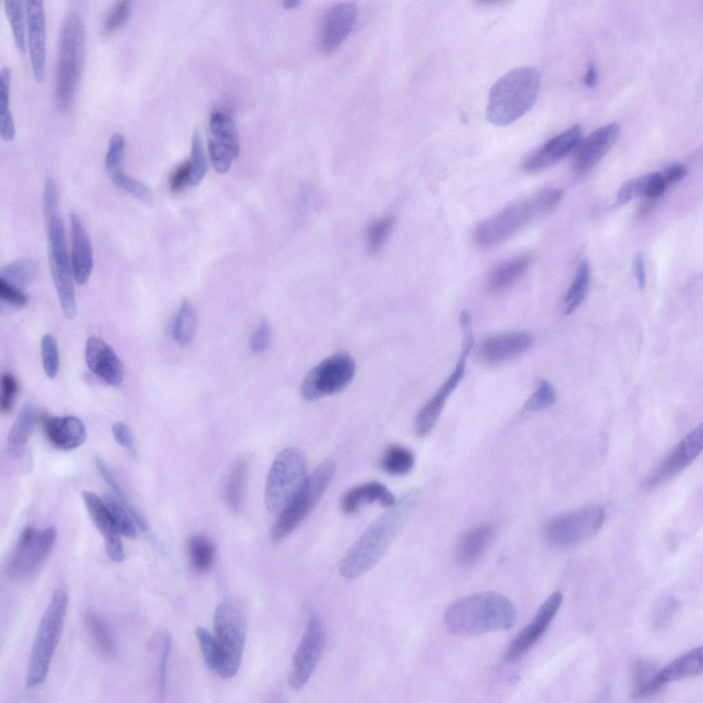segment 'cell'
Listing matches in <instances>:
<instances>
[{
  "mask_svg": "<svg viewBox=\"0 0 703 703\" xmlns=\"http://www.w3.org/2000/svg\"><path fill=\"white\" fill-rule=\"evenodd\" d=\"M419 496L417 489L407 491L369 525L341 560L339 573L343 577H358L380 561Z\"/></svg>",
  "mask_w": 703,
  "mask_h": 703,
  "instance_id": "cell-1",
  "label": "cell"
},
{
  "mask_svg": "<svg viewBox=\"0 0 703 703\" xmlns=\"http://www.w3.org/2000/svg\"><path fill=\"white\" fill-rule=\"evenodd\" d=\"M446 628L452 634L478 636L513 627L517 612L505 596L486 591L454 602L444 614Z\"/></svg>",
  "mask_w": 703,
  "mask_h": 703,
  "instance_id": "cell-2",
  "label": "cell"
},
{
  "mask_svg": "<svg viewBox=\"0 0 703 703\" xmlns=\"http://www.w3.org/2000/svg\"><path fill=\"white\" fill-rule=\"evenodd\" d=\"M87 32L84 21L75 11L69 12L60 27L54 81V97L58 110L65 113L71 108L85 62Z\"/></svg>",
  "mask_w": 703,
  "mask_h": 703,
  "instance_id": "cell-3",
  "label": "cell"
},
{
  "mask_svg": "<svg viewBox=\"0 0 703 703\" xmlns=\"http://www.w3.org/2000/svg\"><path fill=\"white\" fill-rule=\"evenodd\" d=\"M562 197L561 190L557 188L538 190L482 221L474 229V238L482 247L498 244L550 211Z\"/></svg>",
  "mask_w": 703,
  "mask_h": 703,
  "instance_id": "cell-4",
  "label": "cell"
},
{
  "mask_svg": "<svg viewBox=\"0 0 703 703\" xmlns=\"http://www.w3.org/2000/svg\"><path fill=\"white\" fill-rule=\"evenodd\" d=\"M540 84V74L535 68H516L507 73L490 89L486 110L488 121L503 126L519 119L534 105Z\"/></svg>",
  "mask_w": 703,
  "mask_h": 703,
  "instance_id": "cell-5",
  "label": "cell"
},
{
  "mask_svg": "<svg viewBox=\"0 0 703 703\" xmlns=\"http://www.w3.org/2000/svg\"><path fill=\"white\" fill-rule=\"evenodd\" d=\"M67 606V592L62 588L56 590L41 618L30 652L25 678L27 688L40 685L47 677L62 632Z\"/></svg>",
  "mask_w": 703,
  "mask_h": 703,
  "instance_id": "cell-6",
  "label": "cell"
},
{
  "mask_svg": "<svg viewBox=\"0 0 703 703\" xmlns=\"http://www.w3.org/2000/svg\"><path fill=\"white\" fill-rule=\"evenodd\" d=\"M335 472V463L327 459L307 476L301 488L278 514L270 537L279 542L287 538L306 519L329 487Z\"/></svg>",
  "mask_w": 703,
  "mask_h": 703,
  "instance_id": "cell-7",
  "label": "cell"
},
{
  "mask_svg": "<svg viewBox=\"0 0 703 703\" xmlns=\"http://www.w3.org/2000/svg\"><path fill=\"white\" fill-rule=\"evenodd\" d=\"M307 459L298 448L282 450L273 460L265 486L264 502L269 512L279 514L307 477Z\"/></svg>",
  "mask_w": 703,
  "mask_h": 703,
  "instance_id": "cell-8",
  "label": "cell"
},
{
  "mask_svg": "<svg viewBox=\"0 0 703 703\" xmlns=\"http://www.w3.org/2000/svg\"><path fill=\"white\" fill-rule=\"evenodd\" d=\"M246 621L243 611L230 601L220 603L214 615V636L220 652L217 673L231 678L238 672L244 650Z\"/></svg>",
  "mask_w": 703,
  "mask_h": 703,
  "instance_id": "cell-9",
  "label": "cell"
},
{
  "mask_svg": "<svg viewBox=\"0 0 703 703\" xmlns=\"http://www.w3.org/2000/svg\"><path fill=\"white\" fill-rule=\"evenodd\" d=\"M606 518L599 506H588L558 516L547 522L544 535L547 541L557 547L580 544L595 535Z\"/></svg>",
  "mask_w": 703,
  "mask_h": 703,
  "instance_id": "cell-10",
  "label": "cell"
},
{
  "mask_svg": "<svg viewBox=\"0 0 703 703\" xmlns=\"http://www.w3.org/2000/svg\"><path fill=\"white\" fill-rule=\"evenodd\" d=\"M355 371V362L349 355L334 354L306 375L301 387L302 396L311 401L340 392L351 382Z\"/></svg>",
  "mask_w": 703,
  "mask_h": 703,
  "instance_id": "cell-11",
  "label": "cell"
},
{
  "mask_svg": "<svg viewBox=\"0 0 703 703\" xmlns=\"http://www.w3.org/2000/svg\"><path fill=\"white\" fill-rule=\"evenodd\" d=\"M56 538L53 527L36 529L25 527L21 533L15 546L6 562V572L13 578H21L31 574L47 558Z\"/></svg>",
  "mask_w": 703,
  "mask_h": 703,
  "instance_id": "cell-12",
  "label": "cell"
},
{
  "mask_svg": "<svg viewBox=\"0 0 703 703\" xmlns=\"http://www.w3.org/2000/svg\"><path fill=\"white\" fill-rule=\"evenodd\" d=\"M325 634L320 616L313 613L292 659L288 684L294 690L302 689L312 674L324 649Z\"/></svg>",
  "mask_w": 703,
  "mask_h": 703,
  "instance_id": "cell-13",
  "label": "cell"
},
{
  "mask_svg": "<svg viewBox=\"0 0 703 703\" xmlns=\"http://www.w3.org/2000/svg\"><path fill=\"white\" fill-rule=\"evenodd\" d=\"M474 346V337L463 336L461 352L454 371L439 387L432 397L421 408L415 420V430L417 436H427L435 427L447 399L461 381L465 368L466 358Z\"/></svg>",
  "mask_w": 703,
  "mask_h": 703,
  "instance_id": "cell-14",
  "label": "cell"
},
{
  "mask_svg": "<svg viewBox=\"0 0 703 703\" xmlns=\"http://www.w3.org/2000/svg\"><path fill=\"white\" fill-rule=\"evenodd\" d=\"M208 155L215 171L224 174L240 153L239 135L233 119L219 111L213 113L209 119Z\"/></svg>",
  "mask_w": 703,
  "mask_h": 703,
  "instance_id": "cell-15",
  "label": "cell"
},
{
  "mask_svg": "<svg viewBox=\"0 0 703 703\" xmlns=\"http://www.w3.org/2000/svg\"><path fill=\"white\" fill-rule=\"evenodd\" d=\"M703 446V426L689 433L645 479L643 487L656 488L678 475L697 458Z\"/></svg>",
  "mask_w": 703,
  "mask_h": 703,
  "instance_id": "cell-16",
  "label": "cell"
},
{
  "mask_svg": "<svg viewBox=\"0 0 703 703\" xmlns=\"http://www.w3.org/2000/svg\"><path fill=\"white\" fill-rule=\"evenodd\" d=\"M562 595L556 591L540 606L531 622L513 639L505 654L507 662H514L525 654L540 638L557 614Z\"/></svg>",
  "mask_w": 703,
  "mask_h": 703,
  "instance_id": "cell-17",
  "label": "cell"
},
{
  "mask_svg": "<svg viewBox=\"0 0 703 703\" xmlns=\"http://www.w3.org/2000/svg\"><path fill=\"white\" fill-rule=\"evenodd\" d=\"M25 8L32 70L36 81L41 82L45 76L47 51V27L43 1H26Z\"/></svg>",
  "mask_w": 703,
  "mask_h": 703,
  "instance_id": "cell-18",
  "label": "cell"
},
{
  "mask_svg": "<svg viewBox=\"0 0 703 703\" xmlns=\"http://www.w3.org/2000/svg\"><path fill=\"white\" fill-rule=\"evenodd\" d=\"M357 7L353 2H341L325 13L319 34L321 50L325 54L336 51L349 36L356 23Z\"/></svg>",
  "mask_w": 703,
  "mask_h": 703,
  "instance_id": "cell-19",
  "label": "cell"
},
{
  "mask_svg": "<svg viewBox=\"0 0 703 703\" xmlns=\"http://www.w3.org/2000/svg\"><path fill=\"white\" fill-rule=\"evenodd\" d=\"M581 135V127L575 125L552 137L526 158L524 171L533 173L550 167L576 149Z\"/></svg>",
  "mask_w": 703,
  "mask_h": 703,
  "instance_id": "cell-20",
  "label": "cell"
},
{
  "mask_svg": "<svg viewBox=\"0 0 703 703\" xmlns=\"http://www.w3.org/2000/svg\"><path fill=\"white\" fill-rule=\"evenodd\" d=\"M533 343V338L528 333H504L483 341L478 347L477 354L483 362L495 365L522 355L532 347Z\"/></svg>",
  "mask_w": 703,
  "mask_h": 703,
  "instance_id": "cell-21",
  "label": "cell"
},
{
  "mask_svg": "<svg viewBox=\"0 0 703 703\" xmlns=\"http://www.w3.org/2000/svg\"><path fill=\"white\" fill-rule=\"evenodd\" d=\"M620 126L617 123L603 126L592 132L577 146L574 158V168L586 172L597 165L617 141Z\"/></svg>",
  "mask_w": 703,
  "mask_h": 703,
  "instance_id": "cell-22",
  "label": "cell"
},
{
  "mask_svg": "<svg viewBox=\"0 0 703 703\" xmlns=\"http://www.w3.org/2000/svg\"><path fill=\"white\" fill-rule=\"evenodd\" d=\"M82 497L89 515L105 542L108 557L115 562L124 559V550L117 531L102 498L91 491H83Z\"/></svg>",
  "mask_w": 703,
  "mask_h": 703,
  "instance_id": "cell-23",
  "label": "cell"
},
{
  "mask_svg": "<svg viewBox=\"0 0 703 703\" xmlns=\"http://www.w3.org/2000/svg\"><path fill=\"white\" fill-rule=\"evenodd\" d=\"M85 358L89 369L108 384L119 385L124 377L122 361L103 340L90 337L86 344Z\"/></svg>",
  "mask_w": 703,
  "mask_h": 703,
  "instance_id": "cell-24",
  "label": "cell"
},
{
  "mask_svg": "<svg viewBox=\"0 0 703 703\" xmlns=\"http://www.w3.org/2000/svg\"><path fill=\"white\" fill-rule=\"evenodd\" d=\"M69 218L72 238V272L75 281L79 285H83L89 281L93 269L92 246L78 214L72 212Z\"/></svg>",
  "mask_w": 703,
  "mask_h": 703,
  "instance_id": "cell-25",
  "label": "cell"
},
{
  "mask_svg": "<svg viewBox=\"0 0 703 703\" xmlns=\"http://www.w3.org/2000/svg\"><path fill=\"white\" fill-rule=\"evenodd\" d=\"M44 428L49 441L54 446L64 450L79 447L87 437L84 423L73 415L47 417L45 419Z\"/></svg>",
  "mask_w": 703,
  "mask_h": 703,
  "instance_id": "cell-26",
  "label": "cell"
},
{
  "mask_svg": "<svg viewBox=\"0 0 703 703\" xmlns=\"http://www.w3.org/2000/svg\"><path fill=\"white\" fill-rule=\"evenodd\" d=\"M393 494L378 481H370L350 488L343 495L340 506L342 511L352 515L365 505L378 503L384 507L395 505Z\"/></svg>",
  "mask_w": 703,
  "mask_h": 703,
  "instance_id": "cell-27",
  "label": "cell"
},
{
  "mask_svg": "<svg viewBox=\"0 0 703 703\" xmlns=\"http://www.w3.org/2000/svg\"><path fill=\"white\" fill-rule=\"evenodd\" d=\"M702 647H697L660 669L654 681L656 694L669 682L700 675L702 672Z\"/></svg>",
  "mask_w": 703,
  "mask_h": 703,
  "instance_id": "cell-28",
  "label": "cell"
},
{
  "mask_svg": "<svg viewBox=\"0 0 703 703\" xmlns=\"http://www.w3.org/2000/svg\"><path fill=\"white\" fill-rule=\"evenodd\" d=\"M492 536L488 525H480L467 531L460 539L456 550L458 563L464 568L475 565L484 555Z\"/></svg>",
  "mask_w": 703,
  "mask_h": 703,
  "instance_id": "cell-29",
  "label": "cell"
},
{
  "mask_svg": "<svg viewBox=\"0 0 703 703\" xmlns=\"http://www.w3.org/2000/svg\"><path fill=\"white\" fill-rule=\"evenodd\" d=\"M39 417L37 408L31 404L21 410L8 436V451L13 458L21 457Z\"/></svg>",
  "mask_w": 703,
  "mask_h": 703,
  "instance_id": "cell-30",
  "label": "cell"
},
{
  "mask_svg": "<svg viewBox=\"0 0 703 703\" xmlns=\"http://www.w3.org/2000/svg\"><path fill=\"white\" fill-rule=\"evenodd\" d=\"M530 262L531 257L523 254L498 264L488 275V290L493 293H498L507 289L525 273Z\"/></svg>",
  "mask_w": 703,
  "mask_h": 703,
  "instance_id": "cell-31",
  "label": "cell"
},
{
  "mask_svg": "<svg viewBox=\"0 0 703 703\" xmlns=\"http://www.w3.org/2000/svg\"><path fill=\"white\" fill-rule=\"evenodd\" d=\"M249 468V460L239 457L231 465L224 485V498L227 507L233 512L242 507Z\"/></svg>",
  "mask_w": 703,
  "mask_h": 703,
  "instance_id": "cell-32",
  "label": "cell"
},
{
  "mask_svg": "<svg viewBox=\"0 0 703 703\" xmlns=\"http://www.w3.org/2000/svg\"><path fill=\"white\" fill-rule=\"evenodd\" d=\"M658 664L652 659L638 658L632 667V697L636 699L655 695L654 681L659 671Z\"/></svg>",
  "mask_w": 703,
  "mask_h": 703,
  "instance_id": "cell-33",
  "label": "cell"
},
{
  "mask_svg": "<svg viewBox=\"0 0 703 703\" xmlns=\"http://www.w3.org/2000/svg\"><path fill=\"white\" fill-rule=\"evenodd\" d=\"M85 623L99 653L105 658L113 656L116 652V643L104 620L95 612L88 611L85 614Z\"/></svg>",
  "mask_w": 703,
  "mask_h": 703,
  "instance_id": "cell-34",
  "label": "cell"
},
{
  "mask_svg": "<svg viewBox=\"0 0 703 703\" xmlns=\"http://www.w3.org/2000/svg\"><path fill=\"white\" fill-rule=\"evenodd\" d=\"M39 270L36 261L23 258L3 266L0 271V279L23 290L34 281Z\"/></svg>",
  "mask_w": 703,
  "mask_h": 703,
  "instance_id": "cell-35",
  "label": "cell"
},
{
  "mask_svg": "<svg viewBox=\"0 0 703 703\" xmlns=\"http://www.w3.org/2000/svg\"><path fill=\"white\" fill-rule=\"evenodd\" d=\"M12 72L9 67H4L0 74V135L6 141H12L15 135V125L10 108V91Z\"/></svg>",
  "mask_w": 703,
  "mask_h": 703,
  "instance_id": "cell-36",
  "label": "cell"
},
{
  "mask_svg": "<svg viewBox=\"0 0 703 703\" xmlns=\"http://www.w3.org/2000/svg\"><path fill=\"white\" fill-rule=\"evenodd\" d=\"M190 563L199 573L209 571L214 562L215 548L212 542L200 534L192 536L187 542Z\"/></svg>",
  "mask_w": 703,
  "mask_h": 703,
  "instance_id": "cell-37",
  "label": "cell"
},
{
  "mask_svg": "<svg viewBox=\"0 0 703 703\" xmlns=\"http://www.w3.org/2000/svg\"><path fill=\"white\" fill-rule=\"evenodd\" d=\"M95 465L101 476L111 487L118 501L128 510L137 525L143 531L148 529L145 518L131 505L122 487L113 476L106 463L98 455L94 457Z\"/></svg>",
  "mask_w": 703,
  "mask_h": 703,
  "instance_id": "cell-38",
  "label": "cell"
},
{
  "mask_svg": "<svg viewBox=\"0 0 703 703\" xmlns=\"http://www.w3.org/2000/svg\"><path fill=\"white\" fill-rule=\"evenodd\" d=\"M414 464L413 453L400 445L389 447L381 459L382 468L391 475H405L413 469Z\"/></svg>",
  "mask_w": 703,
  "mask_h": 703,
  "instance_id": "cell-39",
  "label": "cell"
},
{
  "mask_svg": "<svg viewBox=\"0 0 703 703\" xmlns=\"http://www.w3.org/2000/svg\"><path fill=\"white\" fill-rule=\"evenodd\" d=\"M197 326V316L187 299H183L175 318L172 334L181 345H188L193 339Z\"/></svg>",
  "mask_w": 703,
  "mask_h": 703,
  "instance_id": "cell-40",
  "label": "cell"
},
{
  "mask_svg": "<svg viewBox=\"0 0 703 703\" xmlns=\"http://www.w3.org/2000/svg\"><path fill=\"white\" fill-rule=\"evenodd\" d=\"M590 279V268L587 260L580 262L574 281L564 297L566 314L575 312L583 303L588 292Z\"/></svg>",
  "mask_w": 703,
  "mask_h": 703,
  "instance_id": "cell-41",
  "label": "cell"
},
{
  "mask_svg": "<svg viewBox=\"0 0 703 703\" xmlns=\"http://www.w3.org/2000/svg\"><path fill=\"white\" fill-rule=\"evenodd\" d=\"M102 498L119 534L130 539L135 538L136 523L128 510L112 495L105 494Z\"/></svg>",
  "mask_w": 703,
  "mask_h": 703,
  "instance_id": "cell-42",
  "label": "cell"
},
{
  "mask_svg": "<svg viewBox=\"0 0 703 703\" xmlns=\"http://www.w3.org/2000/svg\"><path fill=\"white\" fill-rule=\"evenodd\" d=\"M131 14V3L128 0L115 2L106 12L102 22L100 32L103 36H111L125 26Z\"/></svg>",
  "mask_w": 703,
  "mask_h": 703,
  "instance_id": "cell-43",
  "label": "cell"
},
{
  "mask_svg": "<svg viewBox=\"0 0 703 703\" xmlns=\"http://www.w3.org/2000/svg\"><path fill=\"white\" fill-rule=\"evenodd\" d=\"M23 2L17 0L3 1V7L10 24L14 43L19 51L23 53L26 49Z\"/></svg>",
  "mask_w": 703,
  "mask_h": 703,
  "instance_id": "cell-44",
  "label": "cell"
},
{
  "mask_svg": "<svg viewBox=\"0 0 703 703\" xmlns=\"http://www.w3.org/2000/svg\"><path fill=\"white\" fill-rule=\"evenodd\" d=\"M393 227V218L384 216L372 222L366 232L368 251L376 254L383 247Z\"/></svg>",
  "mask_w": 703,
  "mask_h": 703,
  "instance_id": "cell-45",
  "label": "cell"
},
{
  "mask_svg": "<svg viewBox=\"0 0 703 703\" xmlns=\"http://www.w3.org/2000/svg\"><path fill=\"white\" fill-rule=\"evenodd\" d=\"M113 183L135 198L148 205H152L154 197L149 187L143 183L126 175L119 171L110 175Z\"/></svg>",
  "mask_w": 703,
  "mask_h": 703,
  "instance_id": "cell-46",
  "label": "cell"
},
{
  "mask_svg": "<svg viewBox=\"0 0 703 703\" xmlns=\"http://www.w3.org/2000/svg\"><path fill=\"white\" fill-rule=\"evenodd\" d=\"M556 394L553 385L546 380L539 382L534 393L526 400L524 408L527 412H538L553 404Z\"/></svg>",
  "mask_w": 703,
  "mask_h": 703,
  "instance_id": "cell-47",
  "label": "cell"
},
{
  "mask_svg": "<svg viewBox=\"0 0 703 703\" xmlns=\"http://www.w3.org/2000/svg\"><path fill=\"white\" fill-rule=\"evenodd\" d=\"M125 150V137L121 133H114L110 138L104 160L105 168L109 175L123 171Z\"/></svg>",
  "mask_w": 703,
  "mask_h": 703,
  "instance_id": "cell-48",
  "label": "cell"
},
{
  "mask_svg": "<svg viewBox=\"0 0 703 703\" xmlns=\"http://www.w3.org/2000/svg\"><path fill=\"white\" fill-rule=\"evenodd\" d=\"M192 168L191 186L200 183L207 171V162L200 134L196 131L192 141L191 156L189 159Z\"/></svg>",
  "mask_w": 703,
  "mask_h": 703,
  "instance_id": "cell-49",
  "label": "cell"
},
{
  "mask_svg": "<svg viewBox=\"0 0 703 703\" xmlns=\"http://www.w3.org/2000/svg\"><path fill=\"white\" fill-rule=\"evenodd\" d=\"M196 634L205 664L209 669L217 673L220 652L214 635L202 627L196 629Z\"/></svg>",
  "mask_w": 703,
  "mask_h": 703,
  "instance_id": "cell-50",
  "label": "cell"
},
{
  "mask_svg": "<svg viewBox=\"0 0 703 703\" xmlns=\"http://www.w3.org/2000/svg\"><path fill=\"white\" fill-rule=\"evenodd\" d=\"M41 355L43 369L49 378H54L59 369V353L56 338L46 334L41 340Z\"/></svg>",
  "mask_w": 703,
  "mask_h": 703,
  "instance_id": "cell-51",
  "label": "cell"
},
{
  "mask_svg": "<svg viewBox=\"0 0 703 703\" xmlns=\"http://www.w3.org/2000/svg\"><path fill=\"white\" fill-rule=\"evenodd\" d=\"M650 174H646L625 181L616 194V205L627 204L634 199L645 195Z\"/></svg>",
  "mask_w": 703,
  "mask_h": 703,
  "instance_id": "cell-52",
  "label": "cell"
},
{
  "mask_svg": "<svg viewBox=\"0 0 703 703\" xmlns=\"http://www.w3.org/2000/svg\"><path fill=\"white\" fill-rule=\"evenodd\" d=\"M192 168L189 160L178 164L171 172L168 179L170 190L174 194L179 193L187 186H191Z\"/></svg>",
  "mask_w": 703,
  "mask_h": 703,
  "instance_id": "cell-53",
  "label": "cell"
},
{
  "mask_svg": "<svg viewBox=\"0 0 703 703\" xmlns=\"http://www.w3.org/2000/svg\"><path fill=\"white\" fill-rule=\"evenodd\" d=\"M1 382L0 408L1 413H7L12 409L19 390V385L16 378L8 373L2 374Z\"/></svg>",
  "mask_w": 703,
  "mask_h": 703,
  "instance_id": "cell-54",
  "label": "cell"
},
{
  "mask_svg": "<svg viewBox=\"0 0 703 703\" xmlns=\"http://www.w3.org/2000/svg\"><path fill=\"white\" fill-rule=\"evenodd\" d=\"M271 338L270 327L267 321H263L253 333L250 339V347L255 353L266 351L270 345Z\"/></svg>",
  "mask_w": 703,
  "mask_h": 703,
  "instance_id": "cell-55",
  "label": "cell"
},
{
  "mask_svg": "<svg viewBox=\"0 0 703 703\" xmlns=\"http://www.w3.org/2000/svg\"><path fill=\"white\" fill-rule=\"evenodd\" d=\"M1 299L15 307L23 308L27 303V295L22 290L0 279Z\"/></svg>",
  "mask_w": 703,
  "mask_h": 703,
  "instance_id": "cell-56",
  "label": "cell"
},
{
  "mask_svg": "<svg viewBox=\"0 0 703 703\" xmlns=\"http://www.w3.org/2000/svg\"><path fill=\"white\" fill-rule=\"evenodd\" d=\"M172 638L169 634L165 636L159 669V691L161 698H164L167 688V664L171 650Z\"/></svg>",
  "mask_w": 703,
  "mask_h": 703,
  "instance_id": "cell-57",
  "label": "cell"
},
{
  "mask_svg": "<svg viewBox=\"0 0 703 703\" xmlns=\"http://www.w3.org/2000/svg\"><path fill=\"white\" fill-rule=\"evenodd\" d=\"M112 433L115 441L124 448L130 452L134 450V439L128 426L122 422L113 425Z\"/></svg>",
  "mask_w": 703,
  "mask_h": 703,
  "instance_id": "cell-58",
  "label": "cell"
},
{
  "mask_svg": "<svg viewBox=\"0 0 703 703\" xmlns=\"http://www.w3.org/2000/svg\"><path fill=\"white\" fill-rule=\"evenodd\" d=\"M667 183L663 175L658 172L650 173V177L645 196L648 199H655L665 192Z\"/></svg>",
  "mask_w": 703,
  "mask_h": 703,
  "instance_id": "cell-59",
  "label": "cell"
},
{
  "mask_svg": "<svg viewBox=\"0 0 703 703\" xmlns=\"http://www.w3.org/2000/svg\"><path fill=\"white\" fill-rule=\"evenodd\" d=\"M634 270L638 287L643 290L646 285V273L643 256L641 253H636L634 257Z\"/></svg>",
  "mask_w": 703,
  "mask_h": 703,
  "instance_id": "cell-60",
  "label": "cell"
},
{
  "mask_svg": "<svg viewBox=\"0 0 703 703\" xmlns=\"http://www.w3.org/2000/svg\"><path fill=\"white\" fill-rule=\"evenodd\" d=\"M687 170L685 166L680 164H676L669 167L665 174H662L667 183H674L681 181L685 177Z\"/></svg>",
  "mask_w": 703,
  "mask_h": 703,
  "instance_id": "cell-61",
  "label": "cell"
},
{
  "mask_svg": "<svg viewBox=\"0 0 703 703\" xmlns=\"http://www.w3.org/2000/svg\"><path fill=\"white\" fill-rule=\"evenodd\" d=\"M676 608V603L669 600L665 603H663L656 614L657 619L656 621L657 627H660V625H663L667 621H668L671 616V613Z\"/></svg>",
  "mask_w": 703,
  "mask_h": 703,
  "instance_id": "cell-62",
  "label": "cell"
},
{
  "mask_svg": "<svg viewBox=\"0 0 703 703\" xmlns=\"http://www.w3.org/2000/svg\"><path fill=\"white\" fill-rule=\"evenodd\" d=\"M584 82L587 87H594L597 83V74L595 66L589 65L584 77Z\"/></svg>",
  "mask_w": 703,
  "mask_h": 703,
  "instance_id": "cell-63",
  "label": "cell"
},
{
  "mask_svg": "<svg viewBox=\"0 0 703 703\" xmlns=\"http://www.w3.org/2000/svg\"><path fill=\"white\" fill-rule=\"evenodd\" d=\"M299 1L297 0H285L283 1V5L286 8H294L299 4Z\"/></svg>",
  "mask_w": 703,
  "mask_h": 703,
  "instance_id": "cell-64",
  "label": "cell"
}]
</instances>
